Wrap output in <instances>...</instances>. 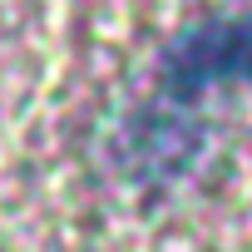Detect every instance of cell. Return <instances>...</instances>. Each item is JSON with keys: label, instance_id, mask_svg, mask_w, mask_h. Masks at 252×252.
Instances as JSON below:
<instances>
[{"label": "cell", "instance_id": "1", "mask_svg": "<svg viewBox=\"0 0 252 252\" xmlns=\"http://www.w3.org/2000/svg\"><path fill=\"white\" fill-rule=\"evenodd\" d=\"M227 84H252V15H213L163 50L154 94L124 124L119 168L139 183L173 178L198 154V99Z\"/></svg>", "mask_w": 252, "mask_h": 252}]
</instances>
